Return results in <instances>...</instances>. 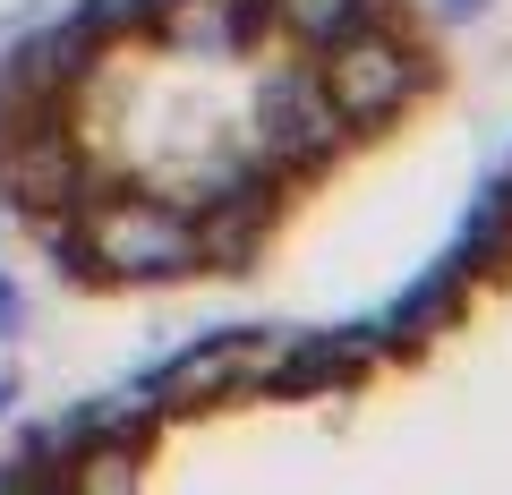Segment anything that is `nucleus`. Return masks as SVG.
I'll return each instance as SVG.
<instances>
[{
	"instance_id": "1",
	"label": "nucleus",
	"mask_w": 512,
	"mask_h": 495,
	"mask_svg": "<svg viewBox=\"0 0 512 495\" xmlns=\"http://www.w3.org/2000/svg\"><path fill=\"white\" fill-rule=\"evenodd\" d=\"M427 77L410 0H111L0 86V197L77 282L231 274Z\"/></svg>"
}]
</instances>
